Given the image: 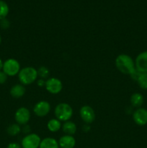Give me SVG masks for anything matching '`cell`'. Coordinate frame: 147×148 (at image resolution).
Listing matches in <instances>:
<instances>
[{"mask_svg":"<svg viewBox=\"0 0 147 148\" xmlns=\"http://www.w3.org/2000/svg\"><path fill=\"white\" fill-rule=\"evenodd\" d=\"M115 63L118 70L124 75H131L136 71L135 61L131 56L125 53L118 55L115 59Z\"/></svg>","mask_w":147,"mask_h":148,"instance_id":"1","label":"cell"},{"mask_svg":"<svg viewBox=\"0 0 147 148\" xmlns=\"http://www.w3.org/2000/svg\"><path fill=\"white\" fill-rule=\"evenodd\" d=\"M38 75L35 68L33 66H25L20 69L18 74V79L23 85H29L37 81Z\"/></svg>","mask_w":147,"mask_h":148,"instance_id":"2","label":"cell"},{"mask_svg":"<svg viewBox=\"0 0 147 148\" xmlns=\"http://www.w3.org/2000/svg\"><path fill=\"white\" fill-rule=\"evenodd\" d=\"M54 114L57 119L62 122H65L71 119L74 111L69 104L66 103H60L55 108Z\"/></svg>","mask_w":147,"mask_h":148,"instance_id":"3","label":"cell"},{"mask_svg":"<svg viewBox=\"0 0 147 148\" xmlns=\"http://www.w3.org/2000/svg\"><path fill=\"white\" fill-rule=\"evenodd\" d=\"M20 64L14 59H9L3 64L2 70L7 76L14 77L18 75L20 71Z\"/></svg>","mask_w":147,"mask_h":148,"instance_id":"4","label":"cell"},{"mask_svg":"<svg viewBox=\"0 0 147 148\" xmlns=\"http://www.w3.org/2000/svg\"><path fill=\"white\" fill-rule=\"evenodd\" d=\"M41 142L40 136L35 133L27 134L22 140V148H39Z\"/></svg>","mask_w":147,"mask_h":148,"instance_id":"5","label":"cell"},{"mask_svg":"<svg viewBox=\"0 0 147 148\" xmlns=\"http://www.w3.org/2000/svg\"><path fill=\"white\" fill-rule=\"evenodd\" d=\"M45 88L50 94L56 95L61 92L63 89V83L59 78L50 77L46 80Z\"/></svg>","mask_w":147,"mask_h":148,"instance_id":"6","label":"cell"},{"mask_svg":"<svg viewBox=\"0 0 147 148\" xmlns=\"http://www.w3.org/2000/svg\"><path fill=\"white\" fill-rule=\"evenodd\" d=\"M14 119L20 125H26L30 119V112L26 107H20L14 114Z\"/></svg>","mask_w":147,"mask_h":148,"instance_id":"7","label":"cell"},{"mask_svg":"<svg viewBox=\"0 0 147 148\" xmlns=\"http://www.w3.org/2000/svg\"><path fill=\"white\" fill-rule=\"evenodd\" d=\"M79 115L82 121L86 124H92L95 120V112L89 106H83L80 108Z\"/></svg>","mask_w":147,"mask_h":148,"instance_id":"8","label":"cell"},{"mask_svg":"<svg viewBox=\"0 0 147 148\" xmlns=\"http://www.w3.org/2000/svg\"><path fill=\"white\" fill-rule=\"evenodd\" d=\"M50 104L46 101H40L33 107V112L37 116L44 117L49 114L50 111Z\"/></svg>","mask_w":147,"mask_h":148,"instance_id":"9","label":"cell"},{"mask_svg":"<svg viewBox=\"0 0 147 148\" xmlns=\"http://www.w3.org/2000/svg\"><path fill=\"white\" fill-rule=\"evenodd\" d=\"M133 120L135 124L143 127L147 124V109L142 108H138L134 111L133 114Z\"/></svg>","mask_w":147,"mask_h":148,"instance_id":"10","label":"cell"},{"mask_svg":"<svg viewBox=\"0 0 147 148\" xmlns=\"http://www.w3.org/2000/svg\"><path fill=\"white\" fill-rule=\"evenodd\" d=\"M135 69L139 72H147V51L140 53L135 59Z\"/></svg>","mask_w":147,"mask_h":148,"instance_id":"11","label":"cell"},{"mask_svg":"<svg viewBox=\"0 0 147 148\" xmlns=\"http://www.w3.org/2000/svg\"><path fill=\"white\" fill-rule=\"evenodd\" d=\"M59 145L61 148H74L76 145V140L73 136L65 134L59 139Z\"/></svg>","mask_w":147,"mask_h":148,"instance_id":"12","label":"cell"},{"mask_svg":"<svg viewBox=\"0 0 147 148\" xmlns=\"http://www.w3.org/2000/svg\"><path fill=\"white\" fill-rule=\"evenodd\" d=\"M26 89L24 86L22 84H17V85H13L10 89V95L12 97L14 98H22L25 93Z\"/></svg>","mask_w":147,"mask_h":148,"instance_id":"13","label":"cell"},{"mask_svg":"<svg viewBox=\"0 0 147 148\" xmlns=\"http://www.w3.org/2000/svg\"><path fill=\"white\" fill-rule=\"evenodd\" d=\"M61 129L65 134L71 136H73L76 132V130H77L76 124L73 121H70V120L65 121L63 125H62Z\"/></svg>","mask_w":147,"mask_h":148,"instance_id":"14","label":"cell"},{"mask_svg":"<svg viewBox=\"0 0 147 148\" xmlns=\"http://www.w3.org/2000/svg\"><path fill=\"white\" fill-rule=\"evenodd\" d=\"M144 101V96L140 92H134L131 95V98H130V102L132 106L135 108H141V106L143 105Z\"/></svg>","mask_w":147,"mask_h":148,"instance_id":"15","label":"cell"},{"mask_svg":"<svg viewBox=\"0 0 147 148\" xmlns=\"http://www.w3.org/2000/svg\"><path fill=\"white\" fill-rule=\"evenodd\" d=\"M59 142L53 137H46L40 142L39 148H59Z\"/></svg>","mask_w":147,"mask_h":148,"instance_id":"16","label":"cell"},{"mask_svg":"<svg viewBox=\"0 0 147 148\" xmlns=\"http://www.w3.org/2000/svg\"><path fill=\"white\" fill-rule=\"evenodd\" d=\"M61 121L56 118L51 119L47 123V128L51 132H56L61 129Z\"/></svg>","mask_w":147,"mask_h":148,"instance_id":"17","label":"cell"},{"mask_svg":"<svg viewBox=\"0 0 147 148\" xmlns=\"http://www.w3.org/2000/svg\"><path fill=\"white\" fill-rule=\"evenodd\" d=\"M136 82L141 89L147 90V72H141Z\"/></svg>","mask_w":147,"mask_h":148,"instance_id":"18","label":"cell"},{"mask_svg":"<svg viewBox=\"0 0 147 148\" xmlns=\"http://www.w3.org/2000/svg\"><path fill=\"white\" fill-rule=\"evenodd\" d=\"M21 127L18 124H12L7 127V134L10 136H16L21 132Z\"/></svg>","mask_w":147,"mask_h":148,"instance_id":"19","label":"cell"},{"mask_svg":"<svg viewBox=\"0 0 147 148\" xmlns=\"http://www.w3.org/2000/svg\"><path fill=\"white\" fill-rule=\"evenodd\" d=\"M9 14V7L7 3L0 0V20L6 18Z\"/></svg>","mask_w":147,"mask_h":148,"instance_id":"20","label":"cell"},{"mask_svg":"<svg viewBox=\"0 0 147 148\" xmlns=\"http://www.w3.org/2000/svg\"><path fill=\"white\" fill-rule=\"evenodd\" d=\"M37 71L38 77H40L41 79H46L50 75V70L48 69V68L45 66H40L38 69H37Z\"/></svg>","mask_w":147,"mask_h":148,"instance_id":"21","label":"cell"},{"mask_svg":"<svg viewBox=\"0 0 147 148\" xmlns=\"http://www.w3.org/2000/svg\"><path fill=\"white\" fill-rule=\"evenodd\" d=\"M10 25V23L9 22L8 20H7L6 18L2 19V20H0V26L2 29H7L9 28Z\"/></svg>","mask_w":147,"mask_h":148,"instance_id":"22","label":"cell"},{"mask_svg":"<svg viewBox=\"0 0 147 148\" xmlns=\"http://www.w3.org/2000/svg\"><path fill=\"white\" fill-rule=\"evenodd\" d=\"M7 75L3 71H0V84L5 83L7 79Z\"/></svg>","mask_w":147,"mask_h":148,"instance_id":"23","label":"cell"},{"mask_svg":"<svg viewBox=\"0 0 147 148\" xmlns=\"http://www.w3.org/2000/svg\"><path fill=\"white\" fill-rule=\"evenodd\" d=\"M7 148H22V146L17 143H11L8 145Z\"/></svg>","mask_w":147,"mask_h":148,"instance_id":"24","label":"cell"},{"mask_svg":"<svg viewBox=\"0 0 147 148\" xmlns=\"http://www.w3.org/2000/svg\"><path fill=\"white\" fill-rule=\"evenodd\" d=\"M37 85H38L40 88H43V87H45L46 85V81H45L44 79H37Z\"/></svg>","mask_w":147,"mask_h":148,"instance_id":"25","label":"cell"},{"mask_svg":"<svg viewBox=\"0 0 147 148\" xmlns=\"http://www.w3.org/2000/svg\"><path fill=\"white\" fill-rule=\"evenodd\" d=\"M3 64H4V62H3L2 60H1V59H0V71H1V69H2Z\"/></svg>","mask_w":147,"mask_h":148,"instance_id":"26","label":"cell"},{"mask_svg":"<svg viewBox=\"0 0 147 148\" xmlns=\"http://www.w3.org/2000/svg\"><path fill=\"white\" fill-rule=\"evenodd\" d=\"M1 36H0V44H1Z\"/></svg>","mask_w":147,"mask_h":148,"instance_id":"27","label":"cell"}]
</instances>
